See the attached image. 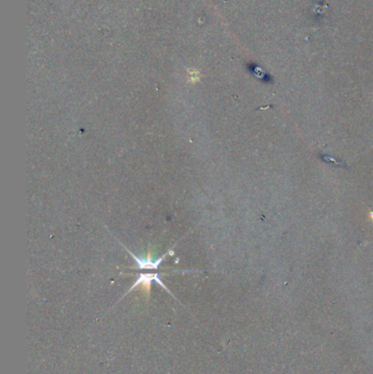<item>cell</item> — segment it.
Listing matches in <instances>:
<instances>
[{
    "label": "cell",
    "instance_id": "2",
    "mask_svg": "<svg viewBox=\"0 0 373 374\" xmlns=\"http://www.w3.org/2000/svg\"><path fill=\"white\" fill-rule=\"evenodd\" d=\"M129 253H131L134 259H135L137 262L138 268H140V269H158L160 267V264L162 263V260L167 256V254H166L164 256H162V257H160L159 259H153V257L150 256V253H148V256H147V257H145V258L137 257V256L132 254V252H129Z\"/></svg>",
    "mask_w": 373,
    "mask_h": 374
},
{
    "label": "cell",
    "instance_id": "1",
    "mask_svg": "<svg viewBox=\"0 0 373 374\" xmlns=\"http://www.w3.org/2000/svg\"><path fill=\"white\" fill-rule=\"evenodd\" d=\"M153 281H157L160 286L163 287V288L166 290H168L167 287L162 284L161 280H160V276L158 275V273H144V275H140L139 277H138L136 284L132 287L131 290L135 289L137 286H140V287H142V289H145L147 291V293H149L150 286H151V282Z\"/></svg>",
    "mask_w": 373,
    "mask_h": 374
}]
</instances>
